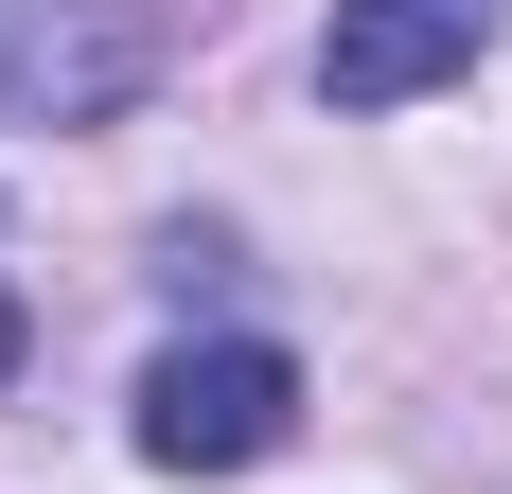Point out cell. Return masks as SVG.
Returning <instances> with one entry per match:
<instances>
[{
  "instance_id": "277c9868",
  "label": "cell",
  "mask_w": 512,
  "mask_h": 494,
  "mask_svg": "<svg viewBox=\"0 0 512 494\" xmlns=\"http://www.w3.org/2000/svg\"><path fill=\"white\" fill-rule=\"evenodd\" d=\"M0 353H18V300H0Z\"/></svg>"
},
{
  "instance_id": "6da1fadb",
  "label": "cell",
  "mask_w": 512,
  "mask_h": 494,
  "mask_svg": "<svg viewBox=\"0 0 512 494\" xmlns=\"http://www.w3.org/2000/svg\"><path fill=\"white\" fill-rule=\"evenodd\" d=\"M159 89V0H0V124H124Z\"/></svg>"
},
{
  "instance_id": "3957f363",
  "label": "cell",
  "mask_w": 512,
  "mask_h": 494,
  "mask_svg": "<svg viewBox=\"0 0 512 494\" xmlns=\"http://www.w3.org/2000/svg\"><path fill=\"white\" fill-rule=\"evenodd\" d=\"M495 53V0H336V36H318V89L336 106H407L442 71Z\"/></svg>"
},
{
  "instance_id": "7a4b0ae2",
  "label": "cell",
  "mask_w": 512,
  "mask_h": 494,
  "mask_svg": "<svg viewBox=\"0 0 512 494\" xmlns=\"http://www.w3.org/2000/svg\"><path fill=\"white\" fill-rule=\"evenodd\" d=\"M283 424H301V371L265 336H212V353L142 371V459L159 477H248V459H283Z\"/></svg>"
}]
</instances>
